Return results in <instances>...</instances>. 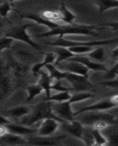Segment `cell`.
Instances as JSON below:
<instances>
[{"mask_svg": "<svg viewBox=\"0 0 118 146\" xmlns=\"http://www.w3.org/2000/svg\"><path fill=\"white\" fill-rule=\"evenodd\" d=\"M103 29L100 25H84V24H60V26L49 31L38 35V38H48L58 35L59 38H63L65 35H97L95 30Z\"/></svg>", "mask_w": 118, "mask_h": 146, "instance_id": "cell-1", "label": "cell"}, {"mask_svg": "<svg viewBox=\"0 0 118 146\" xmlns=\"http://www.w3.org/2000/svg\"><path fill=\"white\" fill-rule=\"evenodd\" d=\"M46 117H55L60 120L54 115L51 110V102L49 101H47L46 103H41L37 105L32 113L28 114L27 115L24 116V119L21 121V124L29 126Z\"/></svg>", "mask_w": 118, "mask_h": 146, "instance_id": "cell-2", "label": "cell"}, {"mask_svg": "<svg viewBox=\"0 0 118 146\" xmlns=\"http://www.w3.org/2000/svg\"><path fill=\"white\" fill-rule=\"evenodd\" d=\"M116 41H118V38L109 40H94V41H76V40H70L65 39L64 38H58L55 41L48 43L47 44L55 47H69L80 46H101L104 45L111 44Z\"/></svg>", "mask_w": 118, "mask_h": 146, "instance_id": "cell-3", "label": "cell"}, {"mask_svg": "<svg viewBox=\"0 0 118 146\" xmlns=\"http://www.w3.org/2000/svg\"><path fill=\"white\" fill-rule=\"evenodd\" d=\"M33 27V24H29L22 25L21 27H14L10 29L5 35L13 38L15 40H19V41H22L24 43H27L28 45L31 46L35 49L39 50V46L31 39L30 36L27 33V29L29 27Z\"/></svg>", "mask_w": 118, "mask_h": 146, "instance_id": "cell-4", "label": "cell"}, {"mask_svg": "<svg viewBox=\"0 0 118 146\" xmlns=\"http://www.w3.org/2000/svg\"><path fill=\"white\" fill-rule=\"evenodd\" d=\"M70 104H71L69 102H54L51 104V110L54 115L60 119L62 122H70L74 120V117H75L74 112L72 110Z\"/></svg>", "mask_w": 118, "mask_h": 146, "instance_id": "cell-5", "label": "cell"}, {"mask_svg": "<svg viewBox=\"0 0 118 146\" xmlns=\"http://www.w3.org/2000/svg\"><path fill=\"white\" fill-rule=\"evenodd\" d=\"M54 65L57 68L62 71L77 74V75H80L85 77H87L89 70V69L86 67L84 65L79 62L74 61V60H68L63 62L56 63Z\"/></svg>", "mask_w": 118, "mask_h": 146, "instance_id": "cell-6", "label": "cell"}, {"mask_svg": "<svg viewBox=\"0 0 118 146\" xmlns=\"http://www.w3.org/2000/svg\"><path fill=\"white\" fill-rule=\"evenodd\" d=\"M83 116H82L79 121L82 122L83 125L92 126L95 123L100 120H107L110 123L115 121V116L112 114H107L104 112H101V111H92V112H84Z\"/></svg>", "mask_w": 118, "mask_h": 146, "instance_id": "cell-7", "label": "cell"}, {"mask_svg": "<svg viewBox=\"0 0 118 146\" xmlns=\"http://www.w3.org/2000/svg\"><path fill=\"white\" fill-rule=\"evenodd\" d=\"M60 120L55 117H46L42 120L38 129V134L40 137H51L60 128Z\"/></svg>", "mask_w": 118, "mask_h": 146, "instance_id": "cell-8", "label": "cell"}, {"mask_svg": "<svg viewBox=\"0 0 118 146\" xmlns=\"http://www.w3.org/2000/svg\"><path fill=\"white\" fill-rule=\"evenodd\" d=\"M117 107V105L111 102L109 99H103L95 104H93L89 106L80 109L79 110L74 112V115L77 116L82 113L87 112H92V111H106V110H112L113 108Z\"/></svg>", "mask_w": 118, "mask_h": 146, "instance_id": "cell-9", "label": "cell"}, {"mask_svg": "<svg viewBox=\"0 0 118 146\" xmlns=\"http://www.w3.org/2000/svg\"><path fill=\"white\" fill-rule=\"evenodd\" d=\"M69 60H74V61L81 62L91 70L106 71V72L108 71L107 68L103 64L97 62V61H93L87 55H75L74 57L69 59Z\"/></svg>", "mask_w": 118, "mask_h": 146, "instance_id": "cell-10", "label": "cell"}, {"mask_svg": "<svg viewBox=\"0 0 118 146\" xmlns=\"http://www.w3.org/2000/svg\"><path fill=\"white\" fill-rule=\"evenodd\" d=\"M62 126L67 132L75 137L76 138L83 140L84 128L83 124L79 120H72L66 123H62Z\"/></svg>", "mask_w": 118, "mask_h": 146, "instance_id": "cell-11", "label": "cell"}, {"mask_svg": "<svg viewBox=\"0 0 118 146\" xmlns=\"http://www.w3.org/2000/svg\"><path fill=\"white\" fill-rule=\"evenodd\" d=\"M40 77L38 79V84H40L43 89L44 90L45 93H46V100L48 99L51 96V85H52V82L51 80L53 79H51L49 76V74L46 71H40Z\"/></svg>", "mask_w": 118, "mask_h": 146, "instance_id": "cell-12", "label": "cell"}, {"mask_svg": "<svg viewBox=\"0 0 118 146\" xmlns=\"http://www.w3.org/2000/svg\"><path fill=\"white\" fill-rule=\"evenodd\" d=\"M22 18L23 19H29V20L34 21V22L37 23V24L44 25V26H46V27H48L49 29H53L60 25V24H57V23L48 21V20L46 19L45 18H43V16H40L38 15H36V14L33 13L26 14V15L22 16Z\"/></svg>", "mask_w": 118, "mask_h": 146, "instance_id": "cell-13", "label": "cell"}, {"mask_svg": "<svg viewBox=\"0 0 118 146\" xmlns=\"http://www.w3.org/2000/svg\"><path fill=\"white\" fill-rule=\"evenodd\" d=\"M56 58H57V56L54 52L46 53V56H45L44 60L43 62L35 64L33 66L32 69L33 74L36 76L37 74H39L42 68H45L48 64H54L56 61Z\"/></svg>", "mask_w": 118, "mask_h": 146, "instance_id": "cell-14", "label": "cell"}, {"mask_svg": "<svg viewBox=\"0 0 118 146\" xmlns=\"http://www.w3.org/2000/svg\"><path fill=\"white\" fill-rule=\"evenodd\" d=\"M6 126L8 129L9 132L20 136L34 134V132L37 131V130H35V129H32L27 125H23V124L22 125H15V124H12L10 123Z\"/></svg>", "mask_w": 118, "mask_h": 146, "instance_id": "cell-15", "label": "cell"}, {"mask_svg": "<svg viewBox=\"0 0 118 146\" xmlns=\"http://www.w3.org/2000/svg\"><path fill=\"white\" fill-rule=\"evenodd\" d=\"M49 74V76L53 80H60V79H66L68 75V72H65L60 70L55 66L54 64H48L45 67Z\"/></svg>", "mask_w": 118, "mask_h": 146, "instance_id": "cell-16", "label": "cell"}, {"mask_svg": "<svg viewBox=\"0 0 118 146\" xmlns=\"http://www.w3.org/2000/svg\"><path fill=\"white\" fill-rule=\"evenodd\" d=\"M99 13H103L111 9L117 8L118 0H95Z\"/></svg>", "mask_w": 118, "mask_h": 146, "instance_id": "cell-17", "label": "cell"}, {"mask_svg": "<svg viewBox=\"0 0 118 146\" xmlns=\"http://www.w3.org/2000/svg\"><path fill=\"white\" fill-rule=\"evenodd\" d=\"M54 52L57 56L56 61L54 64L63 62L75 56V54L72 53L67 47H57L54 49Z\"/></svg>", "mask_w": 118, "mask_h": 146, "instance_id": "cell-18", "label": "cell"}, {"mask_svg": "<svg viewBox=\"0 0 118 146\" xmlns=\"http://www.w3.org/2000/svg\"><path fill=\"white\" fill-rule=\"evenodd\" d=\"M60 12L62 15V21L64 24H74V20L76 19V16L72 13L70 10L67 8L66 6L65 5L64 1L62 0L61 3V7H60Z\"/></svg>", "mask_w": 118, "mask_h": 146, "instance_id": "cell-19", "label": "cell"}, {"mask_svg": "<svg viewBox=\"0 0 118 146\" xmlns=\"http://www.w3.org/2000/svg\"><path fill=\"white\" fill-rule=\"evenodd\" d=\"M1 141L4 142V143H8V144H13V145H18V144H24L26 143V140L23 139L20 135H17V134H13V133H7V134H5L3 137H1Z\"/></svg>", "mask_w": 118, "mask_h": 146, "instance_id": "cell-20", "label": "cell"}, {"mask_svg": "<svg viewBox=\"0 0 118 146\" xmlns=\"http://www.w3.org/2000/svg\"><path fill=\"white\" fill-rule=\"evenodd\" d=\"M30 112V109L27 106H19L15 108L8 110L9 115L14 117H24V116L27 115Z\"/></svg>", "mask_w": 118, "mask_h": 146, "instance_id": "cell-21", "label": "cell"}, {"mask_svg": "<svg viewBox=\"0 0 118 146\" xmlns=\"http://www.w3.org/2000/svg\"><path fill=\"white\" fill-rule=\"evenodd\" d=\"M72 94H70L69 91H61L56 94L52 95L46 101L54 102H69L71 98Z\"/></svg>", "mask_w": 118, "mask_h": 146, "instance_id": "cell-22", "label": "cell"}, {"mask_svg": "<svg viewBox=\"0 0 118 146\" xmlns=\"http://www.w3.org/2000/svg\"><path fill=\"white\" fill-rule=\"evenodd\" d=\"M43 91H44V90L43 88L40 85V84H33L31 86L27 88V93L28 96L27 98V102H32L36 96H38V95L40 94Z\"/></svg>", "mask_w": 118, "mask_h": 146, "instance_id": "cell-23", "label": "cell"}, {"mask_svg": "<svg viewBox=\"0 0 118 146\" xmlns=\"http://www.w3.org/2000/svg\"><path fill=\"white\" fill-rule=\"evenodd\" d=\"M93 97H95V95L93 93H88V92H79V93L72 95L71 98L70 99L69 102L70 104L77 103V102H81L85 101V100L89 99Z\"/></svg>", "mask_w": 118, "mask_h": 146, "instance_id": "cell-24", "label": "cell"}, {"mask_svg": "<svg viewBox=\"0 0 118 146\" xmlns=\"http://www.w3.org/2000/svg\"><path fill=\"white\" fill-rule=\"evenodd\" d=\"M42 16L48 21L57 23V24H59L60 21H62V15L60 11H46L42 13Z\"/></svg>", "mask_w": 118, "mask_h": 146, "instance_id": "cell-25", "label": "cell"}, {"mask_svg": "<svg viewBox=\"0 0 118 146\" xmlns=\"http://www.w3.org/2000/svg\"><path fill=\"white\" fill-rule=\"evenodd\" d=\"M92 133L95 141V145H108V139L102 134L101 131L92 129Z\"/></svg>", "mask_w": 118, "mask_h": 146, "instance_id": "cell-26", "label": "cell"}, {"mask_svg": "<svg viewBox=\"0 0 118 146\" xmlns=\"http://www.w3.org/2000/svg\"><path fill=\"white\" fill-rule=\"evenodd\" d=\"M104 48L101 46H97V48H94L92 52L87 54V56L92 60H96L97 62H102L104 60Z\"/></svg>", "mask_w": 118, "mask_h": 146, "instance_id": "cell-27", "label": "cell"}, {"mask_svg": "<svg viewBox=\"0 0 118 146\" xmlns=\"http://www.w3.org/2000/svg\"><path fill=\"white\" fill-rule=\"evenodd\" d=\"M43 139H37L34 145H54L56 144V142L60 141L62 139L65 137V136H60L52 138L48 137H43Z\"/></svg>", "mask_w": 118, "mask_h": 146, "instance_id": "cell-28", "label": "cell"}, {"mask_svg": "<svg viewBox=\"0 0 118 146\" xmlns=\"http://www.w3.org/2000/svg\"><path fill=\"white\" fill-rule=\"evenodd\" d=\"M69 50L75 55H87L94 49L93 46H80L69 47Z\"/></svg>", "mask_w": 118, "mask_h": 146, "instance_id": "cell-29", "label": "cell"}, {"mask_svg": "<svg viewBox=\"0 0 118 146\" xmlns=\"http://www.w3.org/2000/svg\"><path fill=\"white\" fill-rule=\"evenodd\" d=\"M15 40L13 38H10L8 36H3L0 39V50L1 52L4 51L6 48H9L11 46H12L13 43Z\"/></svg>", "mask_w": 118, "mask_h": 146, "instance_id": "cell-30", "label": "cell"}, {"mask_svg": "<svg viewBox=\"0 0 118 146\" xmlns=\"http://www.w3.org/2000/svg\"><path fill=\"white\" fill-rule=\"evenodd\" d=\"M12 5H13L10 2H6L2 3L1 5V7H0V15H1V16H2L5 19H7L9 13L13 10Z\"/></svg>", "mask_w": 118, "mask_h": 146, "instance_id": "cell-31", "label": "cell"}, {"mask_svg": "<svg viewBox=\"0 0 118 146\" xmlns=\"http://www.w3.org/2000/svg\"><path fill=\"white\" fill-rule=\"evenodd\" d=\"M110 123L107 120H100L98 121H97L96 123H95V124L92 125V128L93 129H97V130H100L102 131L103 130H105V129H107L109 128L110 125Z\"/></svg>", "mask_w": 118, "mask_h": 146, "instance_id": "cell-32", "label": "cell"}, {"mask_svg": "<svg viewBox=\"0 0 118 146\" xmlns=\"http://www.w3.org/2000/svg\"><path fill=\"white\" fill-rule=\"evenodd\" d=\"M118 72V61L117 63L115 64L109 71L106 72V74L105 75V79L107 80H110V79H113L115 76H117V74Z\"/></svg>", "mask_w": 118, "mask_h": 146, "instance_id": "cell-33", "label": "cell"}, {"mask_svg": "<svg viewBox=\"0 0 118 146\" xmlns=\"http://www.w3.org/2000/svg\"><path fill=\"white\" fill-rule=\"evenodd\" d=\"M100 84L103 85V86L118 89V79H110V80H107V81L101 82Z\"/></svg>", "mask_w": 118, "mask_h": 146, "instance_id": "cell-34", "label": "cell"}, {"mask_svg": "<svg viewBox=\"0 0 118 146\" xmlns=\"http://www.w3.org/2000/svg\"><path fill=\"white\" fill-rule=\"evenodd\" d=\"M107 139L108 145H118V132H114L112 134H110Z\"/></svg>", "mask_w": 118, "mask_h": 146, "instance_id": "cell-35", "label": "cell"}, {"mask_svg": "<svg viewBox=\"0 0 118 146\" xmlns=\"http://www.w3.org/2000/svg\"><path fill=\"white\" fill-rule=\"evenodd\" d=\"M10 88V83L6 78H2L1 80V90H2V95L8 93V90Z\"/></svg>", "mask_w": 118, "mask_h": 146, "instance_id": "cell-36", "label": "cell"}, {"mask_svg": "<svg viewBox=\"0 0 118 146\" xmlns=\"http://www.w3.org/2000/svg\"><path fill=\"white\" fill-rule=\"evenodd\" d=\"M100 26L103 27L111 28L114 31H118V22H109L106 24H100Z\"/></svg>", "mask_w": 118, "mask_h": 146, "instance_id": "cell-37", "label": "cell"}, {"mask_svg": "<svg viewBox=\"0 0 118 146\" xmlns=\"http://www.w3.org/2000/svg\"><path fill=\"white\" fill-rule=\"evenodd\" d=\"M7 133H9V131L7 129V126L1 125V126H0V135H1V137H3L5 134H7Z\"/></svg>", "mask_w": 118, "mask_h": 146, "instance_id": "cell-38", "label": "cell"}, {"mask_svg": "<svg viewBox=\"0 0 118 146\" xmlns=\"http://www.w3.org/2000/svg\"><path fill=\"white\" fill-rule=\"evenodd\" d=\"M10 123V120H9L7 117H4V116H1V117H0V125H7Z\"/></svg>", "mask_w": 118, "mask_h": 146, "instance_id": "cell-39", "label": "cell"}, {"mask_svg": "<svg viewBox=\"0 0 118 146\" xmlns=\"http://www.w3.org/2000/svg\"><path fill=\"white\" fill-rule=\"evenodd\" d=\"M110 100H111V102L115 104V105H117V107L118 106V94L112 96L110 98Z\"/></svg>", "mask_w": 118, "mask_h": 146, "instance_id": "cell-40", "label": "cell"}, {"mask_svg": "<svg viewBox=\"0 0 118 146\" xmlns=\"http://www.w3.org/2000/svg\"><path fill=\"white\" fill-rule=\"evenodd\" d=\"M111 57L114 59L118 58V47H117L116 48L112 50V52H111Z\"/></svg>", "mask_w": 118, "mask_h": 146, "instance_id": "cell-41", "label": "cell"}, {"mask_svg": "<svg viewBox=\"0 0 118 146\" xmlns=\"http://www.w3.org/2000/svg\"><path fill=\"white\" fill-rule=\"evenodd\" d=\"M112 110H113V112H113L114 114H112V115H114L115 116H117L118 117V106L117 107H115V108H113Z\"/></svg>", "mask_w": 118, "mask_h": 146, "instance_id": "cell-42", "label": "cell"}, {"mask_svg": "<svg viewBox=\"0 0 118 146\" xmlns=\"http://www.w3.org/2000/svg\"><path fill=\"white\" fill-rule=\"evenodd\" d=\"M9 1H10V3H11V4H12V5H13V4L14 2H16V1H19V0H9Z\"/></svg>", "mask_w": 118, "mask_h": 146, "instance_id": "cell-43", "label": "cell"}, {"mask_svg": "<svg viewBox=\"0 0 118 146\" xmlns=\"http://www.w3.org/2000/svg\"><path fill=\"white\" fill-rule=\"evenodd\" d=\"M116 121H117V122H118V118H117V120H116Z\"/></svg>", "mask_w": 118, "mask_h": 146, "instance_id": "cell-44", "label": "cell"}, {"mask_svg": "<svg viewBox=\"0 0 118 146\" xmlns=\"http://www.w3.org/2000/svg\"><path fill=\"white\" fill-rule=\"evenodd\" d=\"M117 76H118V72H117Z\"/></svg>", "mask_w": 118, "mask_h": 146, "instance_id": "cell-45", "label": "cell"}]
</instances>
